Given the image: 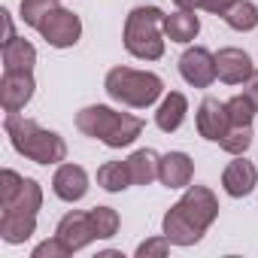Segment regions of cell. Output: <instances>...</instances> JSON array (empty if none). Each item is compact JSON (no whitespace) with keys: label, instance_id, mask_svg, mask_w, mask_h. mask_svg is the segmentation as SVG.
Segmentation results:
<instances>
[{"label":"cell","instance_id":"obj_1","mask_svg":"<svg viewBox=\"0 0 258 258\" xmlns=\"http://www.w3.org/2000/svg\"><path fill=\"white\" fill-rule=\"evenodd\" d=\"M219 219V201L207 185H185V195L164 213L161 234L173 246H195Z\"/></svg>","mask_w":258,"mask_h":258},{"label":"cell","instance_id":"obj_2","mask_svg":"<svg viewBox=\"0 0 258 258\" xmlns=\"http://www.w3.org/2000/svg\"><path fill=\"white\" fill-rule=\"evenodd\" d=\"M76 127L85 137L100 140L109 149H124L143 134V118L131 112H118L103 103H91L76 112Z\"/></svg>","mask_w":258,"mask_h":258},{"label":"cell","instance_id":"obj_3","mask_svg":"<svg viewBox=\"0 0 258 258\" xmlns=\"http://www.w3.org/2000/svg\"><path fill=\"white\" fill-rule=\"evenodd\" d=\"M4 131L13 143V149L19 155H25L34 164H61L67 158V143L64 137H58L55 131H46L43 124H37L34 118H25L19 112H7L4 118Z\"/></svg>","mask_w":258,"mask_h":258},{"label":"cell","instance_id":"obj_4","mask_svg":"<svg viewBox=\"0 0 258 258\" xmlns=\"http://www.w3.org/2000/svg\"><path fill=\"white\" fill-rule=\"evenodd\" d=\"M164 13L158 7H134L124 19V49L140 61H158L164 55Z\"/></svg>","mask_w":258,"mask_h":258},{"label":"cell","instance_id":"obj_5","mask_svg":"<svg viewBox=\"0 0 258 258\" xmlns=\"http://www.w3.org/2000/svg\"><path fill=\"white\" fill-rule=\"evenodd\" d=\"M103 88L112 100L134 109H146L164 94V82L158 73L134 70V67H112L103 79Z\"/></svg>","mask_w":258,"mask_h":258},{"label":"cell","instance_id":"obj_6","mask_svg":"<svg viewBox=\"0 0 258 258\" xmlns=\"http://www.w3.org/2000/svg\"><path fill=\"white\" fill-rule=\"evenodd\" d=\"M40 37L52 46V49H70L79 43L82 37V19L64 7H55L49 16H43V22L37 25Z\"/></svg>","mask_w":258,"mask_h":258},{"label":"cell","instance_id":"obj_7","mask_svg":"<svg viewBox=\"0 0 258 258\" xmlns=\"http://www.w3.org/2000/svg\"><path fill=\"white\" fill-rule=\"evenodd\" d=\"M179 73L188 85L195 88H210L219 73H216V55L204 46H195V49H185L182 58H179Z\"/></svg>","mask_w":258,"mask_h":258},{"label":"cell","instance_id":"obj_8","mask_svg":"<svg viewBox=\"0 0 258 258\" xmlns=\"http://www.w3.org/2000/svg\"><path fill=\"white\" fill-rule=\"evenodd\" d=\"M55 237H58L70 252H79V249H85L88 243L100 240V237H97V228H94L91 213H76V210H73V213H67V216L58 222Z\"/></svg>","mask_w":258,"mask_h":258},{"label":"cell","instance_id":"obj_9","mask_svg":"<svg viewBox=\"0 0 258 258\" xmlns=\"http://www.w3.org/2000/svg\"><path fill=\"white\" fill-rule=\"evenodd\" d=\"M216 73L225 85H246L249 76L255 73V64H252L249 52H243L237 46H225L216 55Z\"/></svg>","mask_w":258,"mask_h":258},{"label":"cell","instance_id":"obj_10","mask_svg":"<svg viewBox=\"0 0 258 258\" xmlns=\"http://www.w3.org/2000/svg\"><path fill=\"white\" fill-rule=\"evenodd\" d=\"M34 73H10L4 70V79H0V103H4V112H19L31 103L34 97Z\"/></svg>","mask_w":258,"mask_h":258},{"label":"cell","instance_id":"obj_11","mask_svg":"<svg viewBox=\"0 0 258 258\" xmlns=\"http://www.w3.org/2000/svg\"><path fill=\"white\" fill-rule=\"evenodd\" d=\"M231 127V118H228V106L216 97H204L201 106H198V134L210 143H219Z\"/></svg>","mask_w":258,"mask_h":258},{"label":"cell","instance_id":"obj_12","mask_svg":"<svg viewBox=\"0 0 258 258\" xmlns=\"http://www.w3.org/2000/svg\"><path fill=\"white\" fill-rule=\"evenodd\" d=\"M52 191L55 198L67 201V204H76L88 195V173L85 167L79 164H58L55 176H52Z\"/></svg>","mask_w":258,"mask_h":258},{"label":"cell","instance_id":"obj_13","mask_svg":"<svg viewBox=\"0 0 258 258\" xmlns=\"http://www.w3.org/2000/svg\"><path fill=\"white\" fill-rule=\"evenodd\" d=\"M255 185H258V167L252 161H246V158L231 161L225 167V173H222V188L231 198H246V195H252Z\"/></svg>","mask_w":258,"mask_h":258},{"label":"cell","instance_id":"obj_14","mask_svg":"<svg viewBox=\"0 0 258 258\" xmlns=\"http://www.w3.org/2000/svg\"><path fill=\"white\" fill-rule=\"evenodd\" d=\"M191 176H195V161L185 152H167V155H161L158 179H161L164 188H185V185H191Z\"/></svg>","mask_w":258,"mask_h":258},{"label":"cell","instance_id":"obj_15","mask_svg":"<svg viewBox=\"0 0 258 258\" xmlns=\"http://www.w3.org/2000/svg\"><path fill=\"white\" fill-rule=\"evenodd\" d=\"M37 231V216L34 213H16V210H0V240L19 246L25 240H31V234Z\"/></svg>","mask_w":258,"mask_h":258},{"label":"cell","instance_id":"obj_16","mask_svg":"<svg viewBox=\"0 0 258 258\" xmlns=\"http://www.w3.org/2000/svg\"><path fill=\"white\" fill-rule=\"evenodd\" d=\"M185 112H188V100L182 91H170L164 94V100L158 103V112H155V124L161 127L164 134H173L182 127L185 121Z\"/></svg>","mask_w":258,"mask_h":258},{"label":"cell","instance_id":"obj_17","mask_svg":"<svg viewBox=\"0 0 258 258\" xmlns=\"http://www.w3.org/2000/svg\"><path fill=\"white\" fill-rule=\"evenodd\" d=\"M127 170H131V182L134 185H152L158 179V164L161 155L155 149H137L134 155H127Z\"/></svg>","mask_w":258,"mask_h":258},{"label":"cell","instance_id":"obj_18","mask_svg":"<svg viewBox=\"0 0 258 258\" xmlns=\"http://www.w3.org/2000/svg\"><path fill=\"white\" fill-rule=\"evenodd\" d=\"M37 64V49L28 40H10L4 43V70L10 73H34Z\"/></svg>","mask_w":258,"mask_h":258},{"label":"cell","instance_id":"obj_19","mask_svg":"<svg viewBox=\"0 0 258 258\" xmlns=\"http://www.w3.org/2000/svg\"><path fill=\"white\" fill-rule=\"evenodd\" d=\"M164 34L173 43H191L201 34V19L195 13H188V10L170 13V16H164Z\"/></svg>","mask_w":258,"mask_h":258},{"label":"cell","instance_id":"obj_20","mask_svg":"<svg viewBox=\"0 0 258 258\" xmlns=\"http://www.w3.org/2000/svg\"><path fill=\"white\" fill-rule=\"evenodd\" d=\"M97 185L109 195H118L124 188H131V170H127V161H106L97 167Z\"/></svg>","mask_w":258,"mask_h":258},{"label":"cell","instance_id":"obj_21","mask_svg":"<svg viewBox=\"0 0 258 258\" xmlns=\"http://www.w3.org/2000/svg\"><path fill=\"white\" fill-rule=\"evenodd\" d=\"M222 19H225V25H228L231 31L249 34V31L258 28V7L252 4V0H234L231 10H228Z\"/></svg>","mask_w":258,"mask_h":258},{"label":"cell","instance_id":"obj_22","mask_svg":"<svg viewBox=\"0 0 258 258\" xmlns=\"http://www.w3.org/2000/svg\"><path fill=\"white\" fill-rule=\"evenodd\" d=\"M40 207H43V188H40V182L37 179H31V176H25V185H22V191L10 201V204H4L0 210H16V213H40Z\"/></svg>","mask_w":258,"mask_h":258},{"label":"cell","instance_id":"obj_23","mask_svg":"<svg viewBox=\"0 0 258 258\" xmlns=\"http://www.w3.org/2000/svg\"><path fill=\"white\" fill-rule=\"evenodd\" d=\"M228 106V118H231V127H252V118L258 115V106L252 103V97L243 91V94H234L231 100H225Z\"/></svg>","mask_w":258,"mask_h":258},{"label":"cell","instance_id":"obj_24","mask_svg":"<svg viewBox=\"0 0 258 258\" xmlns=\"http://www.w3.org/2000/svg\"><path fill=\"white\" fill-rule=\"evenodd\" d=\"M88 213H91V219H94V228H97V237H100V240H109V237L118 234L121 219H118V213H115L112 207H94V210H88Z\"/></svg>","mask_w":258,"mask_h":258},{"label":"cell","instance_id":"obj_25","mask_svg":"<svg viewBox=\"0 0 258 258\" xmlns=\"http://www.w3.org/2000/svg\"><path fill=\"white\" fill-rule=\"evenodd\" d=\"M55 7H61L58 0H22V7H19V19L31 28H37L43 22V16H49Z\"/></svg>","mask_w":258,"mask_h":258},{"label":"cell","instance_id":"obj_26","mask_svg":"<svg viewBox=\"0 0 258 258\" xmlns=\"http://www.w3.org/2000/svg\"><path fill=\"white\" fill-rule=\"evenodd\" d=\"M252 143V127H228V134L219 140V146L231 155H243Z\"/></svg>","mask_w":258,"mask_h":258},{"label":"cell","instance_id":"obj_27","mask_svg":"<svg viewBox=\"0 0 258 258\" xmlns=\"http://www.w3.org/2000/svg\"><path fill=\"white\" fill-rule=\"evenodd\" d=\"M22 185H25V176H19L16 170H4V173H0V207H4V204H10L19 191H22Z\"/></svg>","mask_w":258,"mask_h":258},{"label":"cell","instance_id":"obj_28","mask_svg":"<svg viewBox=\"0 0 258 258\" xmlns=\"http://www.w3.org/2000/svg\"><path fill=\"white\" fill-rule=\"evenodd\" d=\"M170 240L161 234V237H149V240H143L140 246H137V258H167V252H170Z\"/></svg>","mask_w":258,"mask_h":258},{"label":"cell","instance_id":"obj_29","mask_svg":"<svg viewBox=\"0 0 258 258\" xmlns=\"http://www.w3.org/2000/svg\"><path fill=\"white\" fill-rule=\"evenodd\" d=\"M67 255H73L58 237H52V240H43L40 246H34V252H31V258H67Z\"/></svg>","mask_w":258,"mask_h":258},{"label":"cell","instance_id":"obj_30","mask_svg":"<svg viewBox=\"0 0 258 258\" xmlns=\"http://www.w3.org/2000/svg\"><path fill=\"white\" fill-rule=\"evenodd\" d=\"M231 4L234 0H198V10H207L213 16H225L231 10Z\"/></svg>","mask_w":258,"mask_h":258},{"label":"cell","instance_id":"obj_31","mask_svg":"<svg viewBox=\"0 0 258 258\" xmlns=\"http://www.w3.org/2000/svg\"><path fill=\"white\" fill-rule=\"evenodd\" d=\"M0 19H4V43L16 40V31H13V16H10V10H0Z\"/></svg>","mask_w":258,"mask_h":258},{"label":"cell","instance_id":"obj_32","mask_svg":"<svg viewBox=\"0 0 258 258\" xmlns=\"http://www.w3.org/2000/svg\"><path fill=\"white\" fill-rule=\"evenodd\" d=\"M243 91H246V94H249V97H252V103H255V106H258V70H255V73H252V76H249V82H246V85H243Z\"/></svg>","mask_w":258,"mask_h":258},{"label":"cell","instance_id":"obj_33","mask_svg":"<svg viewBox=\"0 0 258 258\" xmlns=\"http://www.w3.org/2000/svg\"><path fill=\"white\" fill-rule=\"evenodd\" d=\"M173 4H176L179 10H188V13H195V10H198V0H173Z\"/></svg>","mask_w":258,"mask_h":258}]
</instances>
